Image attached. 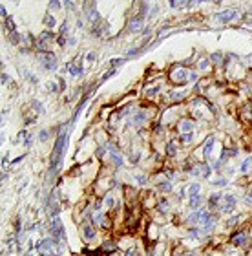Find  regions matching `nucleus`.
I'll return each instance as SVG.
<instances>
[{"instance_id":"obj_1","label":"nucleus","mask_w":252,"mask_h":256,"mask_svg":"<svg viewBox=\"0 0 252 256\" xmlns=\"http://www.w3.org/2000/svg\"><path fill=\"white\" fill-rule=\"evenodd\" d=\"M188 71L186 70H179V68H174L172 71H170V81L174 82V84H185V82H188Z\"/></svg>"},{"instance_id":"obj_2","label":"nucleus","mask_w":252,"mask_h":256,"mask_svg":"<svg viewBox=\"0 0 252 256\" xmlns=\"http://www.w3.org/2000/svg\"><path fill=\"white\" fill-rule=\"evenodd\" d=\"M40 62L44 64V68L46 70H50V71H53L55 68H57V57L51 53V51H46V53H40Z\"/></svg>"},{"instance_id":"obj_3","label":"nucleus","mask_w":252,"mask_h":256,"mask_svg":"<svg viewBox=\"0 0 252 256\" xmlns=\"http://www.w3.org/2000/svg\"><path fill=\"white\" fill-rule=\"evenodd\" d=\"M234 207H236V198L234 196H223V198H221L219 209L223 210V212H232Z\"/></svg>"},{"instance_id":"obj_4","label":"nucleus","mask_w":252,"mask_h":256,"mask_svg":"<svg viewBox=\"0 0 252 256\" xmlns=\"http://www.w3.org/2000/svg\"><path fill=\"white\" fill-rule=\"evenodd\" d=\"M236 17H238V11H236V9H227V11H223V13H217V15H216V19L221 20V22H230V20H234Z\"/></svg>"},{"instance_id":"obj_5","label":"nucleus","mask_w":252,"mask_h":256,"mask_svg":"<svg viewBox=\"0 0 252 256\" xmlns=\"http://www.w3.org/2000/svg\"><path fill=\"white\" fill-rule=\"evenodd\" d=\"M192 172H194V176H203V177H208V176H210V167H208V165H199V167H196Z\"/></svg>"},{"instance_id":"obj_6","label":"nucleus","mask_w":252,"mask_h":256,"mask_svg":"<svg viewBox=\"0 0 252 256\" xmlns=\"http://www.w3.org/2000/svg\"><path fill=\"white\" fill-rule=\"evenodd\" d=\"M214 143L216 139L214 137H208V141L205 143V148H203V154H205V159H210V154H212V148H214Z\"/></svg>"},{"instance_id":"obj_7","label":"nucleus","mask_w":252,"mask_h":256,"mask_svg":"<svg viewBox=\"0 0 252 256\" xmlns=\"http://www.w3.org/2000/svg\"><path fill=\"white\" fill-rule=\"evenodd\" d=\"M179 130H181L183 134H192V132H194V123L188 121V119H185V121H181Z\"/></svg>"},{"instance_id":"obj_8","label":"nucleus","mask_w":252,"mask_h":256,"mask_svg":"<svg viewBox=\"0 0 252 256\" xmlns=\"http://www.w3.org/2000/svg\"><path fill=\"white\" fill-rule=\"evenodd\" d=\"M245 242H247V232H239V234H236L232 238V243L234 245H243Z\"/></svg>"},{"instance_id":"obj_9","label":"nucleus","mask_w":252,"mask_h":256,"mask_svg":"<svg viewBox=\"0 0 252 256\" xmlns=\"http://www.w3.org/2000/svg\"><path fill=\"white\" fill-rule=\"evenodd\" d=\"M143 27V19H133L130 22V31H139Z\"/></svg>"},{"instance_id":"obj_10","label":"nucleus","mask_w":252,"mask_h":256,"mask_svg":"<svg viewBox=\"0 0 252 256\" xmlns=\"http://www.w3.org/2000/svg\"><path fill=\"white\" fill-rule=\"evenodd\" d=\"M82 231H84V238H86V240H92V238L95 236V229L92 227V225H84Z\"/></svg>"},{"instance_id":"obj_11","label":"nucleus","mask_w":252,"mask_h":256,"mask_svg":"<svg viewBox=\"0 0 252 256\" xmlns=\"http://www.w3.org/2000/svg\"><path fill=\"white\" fill-rule=\"evenodd\" d=\"M221 198H223L221 194H212L210 200H208V207H217V205L221 203Z\"/></svg>"},{"instance_id":"obj_12","label":"nucleus","mask_w":252,"mask_h":256,"mask_svg":"<svg viewBox=\"0 0 252 256\" xmlns=\"http://www.w3.org/2000/svg\"><path fill=\"white\" fill-rule=\"evenodd\" d=\"M201 201H203V200H201V196H199V194L190 196V207H192V209H197V207L201 205Z\"/></svg>"},{"instance_id":"obj_13","label":"nucleus","mask_w":252,"mask_h":256,"mask_svg":"<svg viewBox=\"0 0 252 256\" xmlns=\"http://www.w3.org/2000/svg\"><path fill=\"white\" fill-rule=\"evenodd\" d=\"M144 119H146V114H144V112H139L135 117H133V125H135V126H141V125L144 123Z\"/></svg>"},{"instance_id":"obj_14","label":"nucleus","mask_w":252,"mask_h":256,"mask_svg":"<svg viewBox=\"0 0 252 256\" xmlns=\"http://www.w3.org/2000/svg\"><path fill=\"white\" fill-rule=\"evenodd\" d=\"M199 188H201V185H199V183H192V185L188 187L190 196H196V194H199Z\"/></svg>"},{"instance_id":"obj_15","label":"nucleus","mask_w":252,"mask_h":256,"mask_svg":"<svg viewBox=\"0 0 252 256\" xmlns=\"http://www.w3.org/2000/svg\"><path fill=\"white\" fill-rule=\"evenodd\" d=\"M159 188H161L163 192H170V190H172V183H170V181H161V183H159Z\"/></svg>"},{"instance_id":"obj_16","label":"nucleus","mask_w":252,"mask_h":256,"mask_svg":"<svg viewBox=\"0 0 252 256\" xmlns=\"http://www.w3.org/2000/svg\"><path fill=\"white\" fill-rule=\"evenodd\" d=\"M69 71H71V75H81V73H82V68H81V64H77V66L71 64V66H69Z\"/></svg>"},{"instance_id":"obj_17","label":"nucleus","mask_w":252,"mask_h":256,"mask_svg":"<svg viewBox=\"0 0 252 256\" xmlns=\"http://www.w3.org/2000/svg\"><path fill=\"white\" fill-rule=\"evenodd\" d=\"M166 154H168V156H175V143H174V141H170V143L166 145Z\"/></svg>"},{"instance_id":"obj_18","label":"nucleus","mask_w":252,"mask_h":256,"mask_svg":"<svg viewBox=\"0 0 252 256\" xmlns=\"http://www.w3.org/2000/svg\"><path fill=\"white\" fill-rule=\"evenodd\" d=\"M161 92V86H154V88H148L146 90V95L150 97V95H155V93H159Z\"/></svg>"},{"instance_id":"obj_19","label":"nucleus","mask_w":252,"mask_h":256,"mask_svg":"<svg viewBox=\"0 0 252 256\" xmlns=\"http://www.w3.org/2000/svg\"><path fill=\"white\" fill-rule=\"evenodd\" d=\"M44 24H46L48 27H53V26H55V19L51 17V15H46V19H44Z\"/></svg>"},{"instance_id":"obj_20","label":"nucleus","mask_w":252,"mask_h":256,"mask_svg":"<svg viewBox=\"0 0 252 256\" xmlns=\"http://www.w3.org/2000/svg\"><path fill=\"white\" fill-rule=\"evenodd\" d=\"M250 163H252V157H248V159H245V161H243V165H241V172H247V170H248Z\"/></svg>"},{"instance_id":"obj_21","label":"nucleus","mask_w":252,"mask_h":256,"mask_svg":"<svg viewBox=\"0 0 252 256\" xmlns=\"http://www.w3.org/2000/svg\"><path fill=\"white\" fill-rule=\"evenodd\" d=\"M192 135H194V132H192V134H183L181 135V143H190L192 141Z\"/></svg>"},{"instance_id":"obj_22","label":"nucleus","mask_w":252,"mask_h":256,"mask_svg":"<svg viewBox=\"0 0 252 256\" xmlns=\"http://www.w3.org/2000/svg\"><path fill=\"white\" fill-rule=\"evenodd\" d=\"M112 159H113V163H115V165H119V167L123 165V157H119L115 152H112Z\"/></svg>"},{"instance_id":"obj_23","label":"nucleus","mask_w":252,"mask_h":256,"mask_svg":"<svg viewBox=\"0 0 252 256\" xmlns=\"http://www.w3.org/2000/svg\"><path fill=\"white\" fill-rule=\"evenodd\" d=\"M183 95H185V93H174V92H172V93H170V99H172V101H181Z\"/></svg>"},{"instance_id":"obj_24","label":"nucleus","mask_w":252,"mask_h":256,"mask_svg":"<svg viewBox=\"0 0 252 256\" xmlns=\"http://www.w3.org/2000/svg\"><path fill=\"white\" fill-rule=\"evenodd\" d=\"M6 27L9 29V31H13V29H15V24H13V20H11V19H7V20H6Z\"/></svg>"},{"instance_id":"obj_25","label":"nucleus","mask_w":252,"mask_h":256,"mask_svg":"<svg viewBox=\"0 0 252 256\" xmlns=\"http://www.w3.org/2000/svg\"><path fill=\"white\" fill-rule=\"evenodd\" d=\"M170 6H174V7H183V6H188V2H170Z\"/></svg>"},{"instance_id":"obj_26","label":"nucleus","mask_w":252,"mask_h":256,"mask_svg":"<svg viewBox=\"0 0 252 256\" xmlns=\"http://www.w3.org/2000/svg\"><path fill=\"white\" fill-rule=\"evenodd\" d=\"M199 234H201V231H199V229H196V227H192V229H190V236H199Z\"/></svg>"},{"instance_id":"obj_27","label":"nucleus","mask_w":252,"mask_h":256,"mask_svg":"<svg viewBox=\"0 0 252 256\" xmlns=\"http://www.w3.org/2000/svg\"><path fill=\"white\" fill-rule=\"evenodd\" d=\"M199 68H201V70H206V68H208V61H206V59H205V61H201V62H199Z\"/></svg>"},{"instance_id":"obj_28","label":"nucleus","mask_w":252,"mask_h":256,"mask_svg":"<svg viewBox=\"0 0 252 256\" xmlns=\"http://www.w3.org/2000/svg\"><path fill=\"white\" fill-rule=\"evenodd\" d=\"M50 135V132H46V130H42L40 132V141H46V137Z\"/></svg>"},{"instance_id":"obj_29","label":"nucleus","mask_w":252,"mask_h":256,"mask_svg":"<svg viewBox=\"0 0 252 256\" xmlns=\"http://www.w3.org/2000/svg\"><path fill=\"white\" fill-rule=\"evenodd\" d=\"M50 7L51 9H61V2H50Z\"/></svg>"},{"instance_id":"obj_30","label":"nucleus","mask_w":252,"mask_h":256,"mask_svg":"<svg viewBox=\"0 0 252 256\" xmlns=\"http://www.w3.org/2000/svg\"><path fill=\"white\" fill-rule=\"evenodd\" d=\"M214 185H217V187H225V185H227V179H217Z\"/></svg>"},{"instance_id":"obj_31","label":"nucleus","mask_w":252,"mask_h":256,"mask_svg":"<svg viewBox=\"0 0 252 256\" xmlns=\"http://www.w3.org/2000/svg\"><path fill=\"white\" fill-rule=\"evenodd\" d=\"M57 42L61 44V46H64V44H66V37H64V35H61V37L57 39Z\"/></svg>"},{"instance_id":"obj_32","label":"nucleus","mask_w":252,"mask_h":256,"mask_svg":"<svg viewBox=\"0 0 252 256\" xmlns=\"http://www.w3.org/2000/svg\"><path fill=\"white\" fill-rule=\"evenodd\" d=\"M135 179H137V181H139L141 185H144V183H146V177H144V176H137Z\"/></svg>"},{"instance_id":"obj_33","label":"nucleus","mask_w":252,"mask_h":256,"mask_svg":"<svg viewBox=\"0 0 252 256\" xmlns=\"http://www.w3.org/2000/svg\"><path fill=\"white\" fill-rule=\"evenodd\" d=\"M236 221H238V216H234V218H230V220H228V223H227V225H228V227H230V225H234V223H236Z\"/></svg>"},{"instance_id":"obj_34","label":"nucleus","mask_w":252,"mask_h":256,"mask_svg":"<svg viewBox=\"0 0 252 256\" xmlns=\"http://www.w3.org/2000/svg\"><path fill=\"white\" fill-rule=\"evenodd\" d=\"M104 203H106L108 207H112V205H113V198H106V200H104Z\"/></svg>"},{"instance_id":"obj_35","label":"nucleus","mask_w":252,"mask_h":256,"mask_svg":"<svg viewBox=\"0 0 252 256\" xmlns=\"http://www.w3.org/2000/svg\"><path fill=\"white\" fill-rule=\"evenodd\" d=\"M86 59H88L90 62H92V61H95V53H88V57H86Z\"/></svg>"},{"instance_id":"obj_36","label":"nucleus","mask_w":252,"mask_h":256,"mask_svg":"<svg viewBox=\"0 0 252 256\" xmlns=\"http://www.w3.org/2000/svg\"><path fill=\"white\" fill-rule=\"evenodd\" d=\"M188 79H190V81H197V75H196V73H190Z\"/></svg>"},{"instance_id":"obj_37","label":"nucleus","mask_w":252,"mask_h":256,"mask_svg":"<svg viewBox=\"0 0 252 256\" xmlns=\"http://www.w3.org/2000/svg\"><path fill=\"white\" fill-rule=\"evenodd\" d=\"M212 59H214V61H221V55H219V53H214Z\"/></svg>"},{"instance_id":"obj_38","label":"nucleus","mask_w":252,"mask_h":256,"mask_svg":"<svg viewBox=\"0 0 252 256\" xmlns=\"http://www.w3.org/2000/svg\"><path fill=\"white\" fill-rule=\"evenodd\" d=\"M31 139H33V135H27V141H26V146H29V145H31Z\"/></svg>"},{"instance_id":"obj_39","label":"nucleus","mask_w":252,"mask_h":256,"mask_svg":"<svg viewBox=\"0 0 252 256\" xmlns=\"http://www.w3.org/2000/svg\"><path fill=\"white\" fill-rule=\"evenodd\" d=\"M7 81H9V77H7L6 73H2V82H7Z\"/></svg>"},{"instance_id":"obj_40","label":"nucleus","mask_w":252,"mask_h":256,"mask_svg":"<svg viewBox=\"0 0 252 256\" xmlns=\"http://www.w3.org/2000/svg\"><path fill=\"white\" fill-rule=\"evenodd\" d=\"M247 203H252V192H250V194L247 196Z\"/></svg>"},{"instance_id":"obj_41","label":"nucleus","mask_w":252,"mask_h":256,"mask_svg":"<svg viewBox=\"0 0 252 256\" xmlns=\"http://www.w3.org/2000/svg\"><path fill=\"white\" fill-rule=\"evenodd\" d=\"M133 254H135V252H133V251H130V252H128L126 256H133Z\"/></svg>"}]
</instances>
